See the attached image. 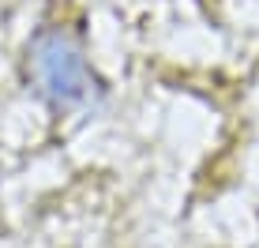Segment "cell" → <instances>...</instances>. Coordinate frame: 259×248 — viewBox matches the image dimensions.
<instances>
[{
    "label": "cell",
    "mask_w": 259,
    "mask_h": 248,
    "mask_svg": "<svg viewBox=\"0 0 259 248\" xmlns=\"http://www.w3.org/2000/svg\"><path fill=\"white\" fill-rule=\"evenodd\" d=\"M26 79L53 113H79L102 98L87 46L68 26H41L26 46Z\"/></svg>",
    "instance_id": "1"
}]
</instances>
